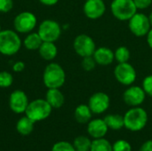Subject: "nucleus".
Listing matches in <instances>:
<instances>
[{"label":"nucleus","instance_id":"5","mask_svg":"<svg viewBox=\"0 0 152 151\" xmlns=\"http://www.w3.org/2000/svg\"><path fill=\"white\" fill-rule=\"evenodd\" d=\"M110 11L118 20L128 21L138 10L134 0H113L110 4Z\"/></svg>","mask_w":152,"mask_h":151},{"label":"nucleus","instance_id":"37","mask_svg":"<svg viewBox=\"0 0 152 151\" xmlns=\"http://www.w3.org/2000/svg\"><path fill=\"white\" fill-rule=\"evenodd\" d=\"M148 17H149V20H150V22H151V25L152 28V11L151 12V13H150V15Z\"/></svg>","mask_w":152,"mask_h":151},{"label":"nucleus","instance_id":"19","mask_svg":"<svg viewBox=\"0 0 152 151\" xmlns=\"http://www.w3.org/2000/svg\"><path fill=\"white\" fill-rule=\"evenodd\" d=\"M93 117V112L86 104L78 105L74 111V117L79 124H87Z\"/></svg>","mask_w":152,"mask_h":151},{"label":"nucleus","instance_id":"35","mask_svg":"<svg viewBox=\"0 0 152 151\" xmlns=\"http://www.w3.org/2000/svg\"><path fill=\"white\" fill-rule=\"evenodd\" d=\"M41 4H45V5H47V6H52V5H54L58 3L59 0H38Z\"/></svg>","mask_w":152,"mask_h":151},{"label":"nucleus","instance_id":"8","mask_svg":"<svg viewBox=\"0 0 152 151\" xmlns=\"http://www.w3.org/2000/svg\"><path fill=\"white\" fill-rule=\"evenodd\" d=\"M38 35L42 38L43 42H55L61 35V25L53 20H45L39 25Z\"/></svg>","mask_w":152,"mask_h":151},{"label":"nucleus","instance_id":"6","mask_svg":"<svg viewBox=\"0 0 152 151\" xmlns=\"http://www.w3.org/2000/svg\"><path fill=\"white\" fill-rule=\"evenodd\" d=\"M114 77L119 84L130 86L135 82L137 72L134 67L129 62L118 63L114 69Z\"/></svg>","mask_w":152,"mask_h":151},{"label":"nucleus","instance_id":"27","mask_svg":"<svg viewBox=\"0 0 152 151\" xmlns=\"http://www.w3.org/2000/svg\"><path fill=\"white\" fill-rule=\"evenodd\" d=\"M13 83L12 75L6 71L0 72V87L1 88H8Z\"/></svg>","mask_w":152,"mask_h":151},{"label":"nucleus","instance_id":"9","mask_svg":"<svg viewBox=\"0 0 152 151\" xmlns=\"http://www.w3.org/2000/svg\"><path fill=\"white\" fill-rule=\"evenodd\" d=\"M73 48L77 55L80 57L93 56L96 45L94 40L86 34H80L77 36L73 42Z\"/></svg>","mask_w":152,"mask_h":151},{"label":"nucleus","instance_id":"16","mask_svg":"<svg viewBox=\"0 0 152 151\" xmlns=\"http://www.w3.org/2000/svg\"><path fill=\"white\" fill-rule=\"evenodd\" d=\"M93 57L95 60L96 63L101 66H108L111 64L115 60L114 52L110 48L105 46L96 48L93 54Z\"/></svg>","mask_w":152,"mask_h":151},{"label":"nucleus","instance_id":"3","mask_svg":"<svg viewBox=\"0 0 152 151\" xmlns=\"http://www.w3.org/2000/svg\"><path fill=\"white\" fill-rule=\"evenodd\" d=\"M21 39L19 35L12 29L0 31V53L12 56L16 54L21 47Z\"/></svg>","mask_w":152,"mask_h":151},{"label":"nucleus","instance_id":"22","mask_svg":"<svg viewBox=\"0 0 152 151\" xmlns=\"http://www.w3.org/2000/svg\"><path fill=\"white\" fill-rule=\"evenodd\" d=\"M43 40L40 37V36L38 35L37 32H33L28 34L24 41H23V45L25 46L26 49L30 50V51H34V50H38L40 45L42 44Z\"/></svg>","mask_w":152,"mask_h":151},{"label":"nucleus","instance_id":"17","mask_svg":"<svg viewBox=\"0 0 152 151\" xmlns=\"http://www.w3.org/2000/svg\"><path fill=\"white\" fill-rule=\"evenodd\" d=\"M45 100L53 109H60L63 106L65 98L60 88H49L45 94Z\"/></svg>","mask_w":152,"mask_h":151},{"label":"nucleus","instance_id":"11","mask_svg":"<svg viewBox=\"0 0 152 151\" xmlns=\"http://www.w3.org/2000/svg\"><path fill=\"white\" fill-rule=\"evenodd\" d=\"M93 114L100 115L108 110L110 105V96L103 92H97L91 95L87 104Z\"/></svg>","mask_w":152,"mask_h":151},{"label":"nucleus","instance_id":"20","mask_svg":"<svg viewBox=\"0 0 152 151\" xmlns=\"http://www.w3.org/2000/svg\"><path fill=\"white\" fill-rule=\"evenodd\" d=\"M103 119L106 125H108L109 129L118 131L122 129L123 127H125L124 116H121L119 114H110V115H107Z\"/></svg>","mask_w":152,"mask_h":151},{"label":"nucleus","instance_id":"32","mask_svg":"<svg viewBox=\"0 0 152 151\" xmlns=\"http://www.w3.org/2000/svg\"><path fill=\"white\" fill-rule=\"evenodd\" d=\"M137 10H144L150 7L152 4V0H134Z\"/></svg>","mask_w":152,"mask_h":151},{"label":"nucleus","instance_id":"14","mask_svg":"<svg viewBox=\"0 0 152 151\" xmlns=\"http://www.w3.org/2000/svg\"><path fill=\"white\" fill-rule=\"evenodd\" d=\"M83 11L88 19L97 20L105 13L106 4L103 0H86Z\"/></svg>","mask_w":152,"mask_h":151},{"label":"nucleus","instance_id":"1","mask_svg":"<svg viewBox=\"0 0 152 151\" xmlns=\"http://www.w3.org/2000/svg\"><path fill=\"white\" fill-rule=\"evenodd\" d=\"M149 120L147 111L139 107H131L124 115L125 128L131 132H140L145 128Z\"/></svg>","mask_w":152,"mask_h":151},{"label":"nucleus","instance_id":"34","mask_svg":"<svg viewBox=\"0 0 152 151\" xmlns=\"http://www.w3.org/2000/svg\"><path fill=\"white\" fill-rule=\"evenodd\" d=\"M139 151H152V140H148L144 142L141 145Z\"/></svg>","mask_w":152,"mask_h":151},{"label":"nucleus","instance_id":"29","mask_svg":"<svg viewBox=\"0 0 152 151\" xmlns=\"http://www.w3.org/2000/svg\"><path fill=\"white\" fill-rule=\"evenodd\" d=\"M82 68L86 70V71H92L95 69L97 63L95 61V60L94 59L93 56H87V57H84L81 62Z\"/></svg>","mask_w":152,"mask_h":151},{"label":"nucleus","instance_id":"13","mask_svg":"<svg viewBox=\"0 0 152 151\" xmlns=\"http://www.w3.org/2000/svg\"><path fill=\"white\" fill-rule=\"evenodd\" d=\"M28 103L27 94L21 90L13 91L9 97V107L16 114L25 113Z\"/></svg>","mask_w":152,"mask_h":151},{"label":"nucleus","instance_id":"21","mask_svg":"<svg viewBox=\"0 0 152 151\" xmlns=\"http://www.w3.org/2000/svg\"><path fill=\"white\" fill-rule=\"evenodd\" d=\"M34 124L35 122L29 117H28L27 116L23 117L18 120L16 124V130L21 135H28L32 133L34 129Z\"/></svg>","mask_w":152,"mask_h":151},{"label":"nucleus","instance_id":"36","mask_svg":"<svg viewBox=\"0 0 152 151\" xmlns=\"http://www.w3.org/2000/svg\"><path fill=\"white\" fill-rule=\"evenodd\" d=\"M147 43L150 46V48L152 49V28H151V30L149 31V33L147 34Z\"/></svg>","mask_w":152,"mask_h":151},{"label":"nucleus","instance_id":"10","mask_svg":"<svg viewBox=\"0 0 152 151\" xmlns=\"http://www.w3.org/2000/svg\"><path fill=\"white\" fill-rule=\"evenodd\" d=\"M37 17L30 12H22L17 14L13 20V27L18 33H29L37 25Z\"/></svg>","mask_w":152,"mask_h":151},{"label":"nucleus","instance_id":"33","mask_svg":"<svg viewBox=\"0 0 152 151\" xmlns=\"http://www.w3.org/2000/svg\"><path fill=\"white\" fill-rule=\"evenodd\" d=\"M24 69H25V63L23 61H16L12 65V70L14 72L20 73V72H22Z\"/></svg>","mask_w":152,"mask_h":151},{"label":"nucleus","instance_id":"30","mask_svg":"<svg viewBox=\"0 0 152 151\" xmlns=\"http://www.w3.org/2000/svg\"><path fill=\"white\" fill-rule=\"evenodd\" d=\"M142 87L144 90L146 95L152 97V75H149L144 77Z\"/></svg>","mask_w":152,"mask_h":151},{"label":"nucleus","instance_id":"38","mask_svg":"<svg viewBox=\"0 0 152 151\" xmlns=\"http://www.w3.org/2000/svg\"><path fill=\"white\" fill-rule=\"evenodd\" d=\"M76 151H90V150H76Z\"/></svg>","mask_w":152,"mask_h":151},{"label":"nucleus","instance_id":"40","mask_svg":"<svg viewBox=\"0 0 152 151\" xmlns=\"http://www.w3.org/2000/svg\"><path fill=\"white\" fill-rule=\"evenodd\" d=\"M103 1H104V0H103Z\"/></svg>","mask_w":152,"mask_h":151},{"label":"nucleus","instance_id":"31","mask_svg":"<svg viewBox=\"0 0 152 151\" xmlns=\"http://www.w3.org/2000/svg\"><path fill=\"white\" fill-rule=\"evenodd\" d=\"M13 6L12 0H0V12H8Z\"/></svg>","mask_w":152,"mask_h":151},{"label":"nucleus","instance_id":"26","mask_svg":"<svg viewBox=\"0 0 152 151\" xmlns=\"http://www.w3.org/2000/svg\"><path fill=\"white\" fill-rule=\"evenodd\" d=\"M112 151H132V145L126 140H118L112 144Z\"/></svg>","mask_w":152,"mask_h":151},{"label":"nucleus","instance_id":"23","mask_svg":"<svg viewBox=\"0 0 152 151\" xmlns=\"http://www.w3.org/2000/svg\"><path fill=\"white\" fill-rule=\"evenodd\" d=\"M90 151H112V144L105 138L94 139Z\"/></svg>","mask_w":152,"mask_h":151},{"label":"nucleus","instance_id":"28","mask_svg":"<svg viewBox=\"0 0 152 151\" xmlns=\"http://www.w3.org/2000/svg\"><path fill=\"white\" fill-rule=\"evenodd\" d=\"M52 151H76V149L73 146V144L68 142L61 141V142H56L53 146Z\"/></svg>","mask_w":152,"mask_h":151},{"label":"nucleus","instance_id":"24","mask_svg":"<svg viewBox=\"0 0 152 151\" xmlns=\"http://www.w3.org/2000/svg\"><path fill=\"white\" fill-rule=\"evenodd\" d=\"M114 56H115V60L118 63L128 62L131 57V53L126 46H119L115 50Z\"/></svg>","mask_w":152,"mask_h":151},{"label":"nucleus","instance_id":"25","mask_svg":"<svg viewBox=\"0 0 152 151\" xmlns=\"http://www.w3.org/2000/svg\"><path fill=\"white\" fill-rule=\"evenodd\" d=\"M92 144V140L85 135H80L77 136L74 142H73V146L75 147L76 150H90Z\"/></svg>","mask_w":152,"mask_h":151},{"label":"nucleus","instance_id":"39","mask_svg":"<svg viewBox=\"0 0 152 151\" xmlns=\"http://www.w3.org/2000/svg\"><path fill=\"white\" fill-rule=\"evenodd\" d=\"M0 31H1V24H0Z\"/></svg>","mask_w":152,"mask_h":151},{"label":"nucleus","instance_id":"2","mask_svg":"<svg viewBox=\"0 0 152 151\" xmlns=\"http://www.w3.org/2000/svg\"><path fill=\"white\" fill-rule=\"evenodd\" d=\"M66 81V73L63 68L55 62L48 64L43 73L44 85L49 88H61Z\"/></svg>","mask_w":152,"mask_h":151},{"label":"nucleus","instance_id":"12","mask_svg":"<svg viewBox=\"0 0 152 151\" xmlns=\"http://www.w3.org/2000/svg\"><path fill=\"white\" fill-rule=\"evenodd\" d=\"M146 99V93L142 86L130 85L123 93V101L129 107H139Z\"/></svg>","mask_w":152,"mask_h":151},{"label":"nucleus","instance_id":"18","mask_svg":"<svg viewBox=\"0 0 152 151\" xmlns=\"http://www.w3.org/2000/svg\"><path fill=\"white\" fill-rule=\"evenodd\" d=\"M39 55L45 61H53L58 53V48L53 42H43L38 49Z\"/></svg>","mask_w":152,"mask_h":151},{"label":"nucleus","instance_id":"15","mask_svg":"<svg viewBox=\"0 0 152 151\" xmlns=\"http://www.w3.org/2000/svg\"><path fill=\"white\" fill-rule=\"evenodd\" d=\"M86 130L91 138L100 139L105 137V135L109 131V127L106 125L104 119L95 118V119H91L87 123Z\"/></svg>","mask_w":152,"mask_h":151},{"label":"nucleus","instance_id":"4","mask_svg":"<svg viewBox=\"0 0 152 151\" xmlns=\"http://www.w3.org/2000/svg\"><path fill=\"white\" fill-rule=\"evenodd\" d=\"M53 108L44 99H37L28 103L25 114L35 123L46 119L52 113Z\"/></svg>","mask_w":152,"mask_h":151},{"label":"nucleus","instance_id":"7","mask_svg":"<svg viewBox=\"0 0 152 151\" xmlns=\"http://www.w3.org/2000/svg\"><path fill=\"white\" fill-rule=\"evenodd\" d=\"M128 28L133 35L138 37L147 36L151 28L149 17L142 12H136L129 20Z\"/></svg>","mask_w":152,"mask_h":151}]
</instances>
